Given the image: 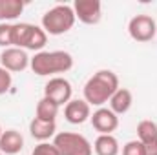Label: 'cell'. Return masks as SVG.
<instances>
[{
  "label": "cell",
  "instance_id": "cell-5",
  "mask_svg": "<svg viewBox=\"0 0 157 155\" xmlns=\"http://www.w3.org/2000/svg\"><path fill=\"white\" fill-rule=\"evenodd\" d=\"M128 33L135 42H150L157 33V24L150 15H135L128 22Z\"/></svg>",
  "mask_w": 157,
  "mask_h": 155
},
{
  "label": "cell",
  "instance_id": "cell-12",
  "mask_svg": "<svg viewBox=\"0 0 157 155\" xmlns=\"http://www.w3.org/2000/svg\"><path fill=\"white\" fill-rule=\"evenodd\" d=\"M29 133L33 139H37L40 142H46L48 139L57 135V124L55 122H48V120H40L37 117H33V120L29 122Z\"/></svg>",
  "mask_w": 157,
  "mask_h": 155
},
{
  "label": "cell",
  "instance_id": "cell-20",
  "mask_svg": "<svg viewBox=\"0 0 157 155\" xmlns=\"http://www.w3.org/2000/svg\"><path fill=\"white\" fill-rule=\"evenodd\" d=\"M11 33H13V24L9 22H0V47H13L11 44Z\"/></svg>",
  "mask_w": 157,
  "mask_h": 155
},
{
  "label": "cell",
  "instance_id": "cell-25",
  "mask_svg": "<svg viewBox=\"0 0 157 155\" xmlns=\"http://www.w3.org/2000/svg\"><path fill=\"white\" fill-rule=\"evenodd\" d=\"M2 133H4V130H2V126H0V137H2Z\"/></svg>",
  "mask_w": 157,
  "mask_h": 155
},
{
  "label": "cell",
  "instance_id": "cell-15",
  "mask_svg": "<svg viewBox=\"0 0 157 155\" xmlns=\"http://www.w3.org/2000/svg\"><path fill=\"white\" fill-rule=\"evenodd\" d=\"M24 2L22 0H0V22H9L18 18L24 11Z\"/></svg>",
  "mask_w": 157,
  "mask_h": 155
},
{
  "label": "cell",
  "instance_id": "cell-19",
  "mask_svg": "<svg viewBox=\"0 0 157 155\" xmlns=\"http://www.w3.org/2000/svg\"><path fill=\"white\" fill-rule=\"evenodd\" d=\"M46 42H48V33H46L40 26H33V31H31L29 40H28V44H26V49L39 53V51L44 49Z\"/></svg>",
  "mask_w": 157,
  "mask_h": 155
},
{
  "label": "cell",
  "instance_id": "cell-26",
  "mask_svg": "<svg viewBox=\"0 0 157 155\" xmlns=\"http://www.w3.org/2000/svg\"><path fill=\"white\" fill-rule=\"evenodd\" d=\"M0 155H4V153H2V152H0Z\"/></svg>",
  "mask_w": 157,
  "mask_h": 155
},
{
  "label": "cell",
  "instance_id": "cell-18",
  "mask_svg": "<svg viewBox=\"0 0 157 155\" xmlns=\"http://www.w3.org/2000/svg\"><path fill=\"white\" fill-rule=\"evenodd\" d=\"M137 141H141L143 144H148L152 141H157V122L144 119L137 124Z\"/></svg>",
  "mask_w": 157,
  "mask_h": 155
},
{
  "label": "cell",
  "instance_id": "cell-24",
  "mask_svg": "<svg viewBox=\"0 0 157 155\" xmlns=\"http://www.w3.org/2000/svg\"><path fill=\"white\" fill-rule=\"evenodd\" d=\"M144 150H146V155H157V141L144 144Z\"/></svg>",
  "mask_w": 157,
  "mask_h": 155
},
{
  "label": "cell",
  "instance_id": "cell-14",
  "mask_svg": "<svg viewBox=\"0 0 157 155\" xmlns=\"http://www.w3.org/2000/svg\"><path fill=\"white\" fill-rule=\"evenodd\" d=\"M93 152L95 155H119L121 146L113 135H99L93 142Z\"/></svg>",
  "mask_w": 157,
  "mask_h": 155
},
{
  "label": "cell",
  "instance_id": "cell-23",
  "mask_svg": "<svg viewBox=\"0 0 157 155\" xmlns=\"http://www.w3.org/2000/svg\"><path fill=\"white\" fill-rule=\"evenodd\" d=\"M11 84H13V78H11V73L7 70H4L0 66V95L7 93L11 89Z\"/></svg>",
  "mask_w": 157,
  "mask_h": 155
},
{
  "label": "cell",
  "instance_id": "cell-22",
  "mask_svg": "<svg viewBox=\"0 0 157 155\" xmlns=\"http://www.w3.org/2000/svg\"><path fill=\"white\" fill-rule=\"evenodd\" d=\"M31 155H59V152L53 146V142H40L33 148Z\"/></svg>",
  "mask_w": 157,
  "mask_h": 155
},
{
  "label": "cell",
  "instance_id": "cell-21",
  "mask_svg": "<svg viewBox=\"0 0 157 155\" xmlns=\"http://www.w3.org/2000/svg\"><path fill=\"white\" fill-rule=\"evenodd\" d=\"M122 155H146L144 144L141 141H130L122 146Z\"/></svg>",
  "mask_w": 157,
  "mask_h": 155
},
{
  "label": "cell",
  "instance_id": "cell-16",
  "mask_svg": "<svg viewBox=\"0 0 157 155\" xmlns=\"http://www.w3.org/2000/svg\"><path fill=\"white\" fill-rule=\"evenodd\" d=\"M33 26L35 24H28V22L13 24V33H11V44H13V47L26 49V44L29 40L31 31H33Z\"/></svg>",
  "mask_w": 157,
  "mask_h": 155
},
{
  "label": "cell",
  "instance_id": "cell-11",
  "mask_svg": "<svg viewBox=\"0 0 157 155\" xmlns=\"http://www.w3.org/2000/svg\"><path fill=\"white\" fill-rule=\"evenodd\" d=\"M24 148V137L17 130H6L0 137V152L6 155H17Z\"/></svg>",
  "mask_w": 157,
  "mask_h": 155
},
{
  "label": "cell",
  "instance_id": "cell-17",
  "mask_svg": "<svg viewBox=\"0 0 157 155\" xmlns=\"http://www.w3.org/2000/svg\"><path fill=\"white\" fill-rule=\"evenodd\" d=\"M59 110H60V106L57 104V102H53L51 99H48V97H42L39 100V104H37V119L40 120H48V122H55V119L59 115Z\"/></svg>",
  "mask_w": 157,
  "mask_h": 155
},
{
  "label": "cell",
  "instance_id": "cell-3",
  "mask_svg": "<svg viewBox=\"0 0 157 155\" xmlns=\"http://www.w3.org/2000/svg\"><path fill=\"white\" fill-rule=\"evenodd\" d=\"M75 20L77 18H75L73 7L68 4H59L42 15V29L48 35L59 37V35L68 33L75 26Z\"/></svg>",
  "mask_w": 157,
  "mask_h": 155
},
{
  "label": "cell",
  "instance_id": "cell-8",
  "mask_svg": "<svg viewBox=\"0 0 157 155\" xmlns=\"http://www.w3.org/2000/svg\"><path fill=\"white\" fill-rule=\"evenodd\" d=\"M29 62L31 59L28 57L26 49H20V47H6L0 53V66L7 70L9 73L24 71L29 66Z\"/></svg>",
  "mask_w": 157,
  "mask_h": 155
},
{
  "label": "cell",
  "instance_id": "cell-6",
  "mask_svg": "<svg viewBox=\"0 0 157 155\" xmlns=\"http://www.w3.org/2000/svg\"><path fill=\"white\" fill-rule=\"evenodd\" d=\"M71 82L64 77H53L49 78L44 86V97L51 99L53 102H57L59 106H66L71 100Z\"/></svg>",
  "mask_w": 157,
  "mask_h": 155
},
{
  "label": "cell",
  "instance_id": "cell-9",
  "mask_svg": "<svg viewBox=\"0 0 157 155\" xmlns=\"http://www.w3.org/2000/svg\"><path fill=\"white\" fill-rule=\"evenodd\" d=\"M91 126L99 131V135H112L119 128V115H115L110 108H99L90 117Z\"/></svg>",
  "mask_w": 157,
  "mask_h": 155
},
{
  "label": "cell",
  "instance_id": "cell-13",
  "mask_svg": "<svg viewBox=\"0 0 157 155\" xmlns=\"http://www.w3.org/2000/svg\"><path fill=\"white\" fill-rule=\"evenodd\" d=\"M108 102H110V110H112L115 115H124V113L132 108V104H133V95H132L130 89L119 88L117 91L112 95V99H110Z\"/></svg>",
  "mask_w": 157,
  "mask_h": 155
},
{
  "label": "cell",
  "instance_id": "cell-4",
  "mask_svg": "<svg viewBox=\"0 0 157 155\" xmlns=\"http://www.w3.org/2000/svg\"><path fill=\"white\" fill-rule=\"evenodd\" d=\"M53 146L57 148L59 155H93L91 142L73 131H60L53 137Z\"/></svg>",
  "mask_w": 157,
  "mask_h": 155
},
{
  "label": "cell",
  "instance_id": "cell-1",
  "mask_svg": "<svg viewBox=\"0 0 157 155\" xmlns=\"http://www.w3.org/2000/svg\"><path fill=\"white\" fill-rule=\"evenodd\" d=\"M119 88V77L110 71V70H99L84 84V100L90 106H99L102 108L104 102L112 99V95L117 91Z\"/></svg>",
  "mask_w": 157,
  "mask_h": 155
},
{
  "label": "cell",
  "instance_id": "cell-10",
  "mask_svg": "<svg viewBox=\"0 0 157 155\" xmlns=\"http://www.w3.org/2000/svg\"><path fill=\"white\" fill-rule=\"evenodd\" d=\"M64 117L70 124H84L91 117V106L84 99H71L64 106Z\"/></svg>",
  "mask_w": 157,
  "mask_h": 155
},
{
  "label": "cell",
  "instance_id": "cell-2",
  "mask_svg": "<svg viewBox=\"0 0 157 155\" xmlns=\"http://www.w3.org/2000/svg\"><path fill=\"white\" fill-rule=\"evenodd\" d=\"M29 68L39 77H49L57 73H66L73 68V57L68 51H39L29 62Z\"/></svg>",
  "mask_w": 157,
  "mask_h": 155
},
{
  "label": "cell",
  "instance_id": "cell-7",
  "mask_svg": "<svg viewBox=\"0 0 157 155\" xmlns=\"http://www.w3.org/2000/svg\"><path fill=\"white\" fill-rule=\"evenodd\" d=\"M73 13L82 24L93 26L101 22L102 17V4L99 0H75L73 2Z\"/></svg>",
  "mask_w": 157,
  "mask_h": 155
}]
</instances>
